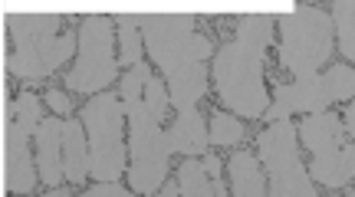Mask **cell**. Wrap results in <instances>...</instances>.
I'll list each match as a JSON object with an SVG mask.
<instances>
[{"label":"cell","mask_w":355,"mask_h":197,"mask_svg":"<svg viewBox=\"0 0 355 197\" xmlns=\"http://www.w3.org/2000/svg\"><path fill=\"white\" fill-rule=\"evenodd\" d=\"M270 43H273V13H250L237 24L234 40L224 43L214 56L217 96L241 119H260L270 109V92L263 83Z\"/></svg>","instance_id":"obj_1"},{"label":"cell","mask_w":355,"mask_h":197,"mask_svg":"<svg viewBox=\"0 0 355 197\" xmlns=\"http://www.w3.org/2000/svg\"><path fill=\"white\" fill-rule=\"evenodd\" d=\"M60 13L50 10H20L7 17V30L13 33V56L7 69L20 79H43L63 66L79 46V33L60 37Z\"/></svg>","instance_id":"obj_2"},{"label":"cell","mask_w":355,"mask_h":197,"mask_svg":"<svg viewBox=\"0 0 355 197\" xmlns=\"http://www.w3.org/2000/svg\"><path fill=\"white\" fill-rule=\"evenodd\" d=\"M332 17L316 7H293L279 17V66L296 79L316 76L332 56Z\"/></svg>","instance_id":"obj_3"},{"label":"cell","mask_w":355,"mask_h":197,"mask_svg":"<svg viewBox=\"0 0 355 197\" xmlns=\"http://www.w3.org/2000/svg\"><path fill=\"white\" fill-rule=\"evenodd\" d=\"M83 125L89 138V174L99 185H112L125 171V105L112 92H99L83 105Z\"/></svg>","instance_id":"obj_4"},{"label":"cell","mask_w":355,"mask_h":197,"mask_svg":"<svg viewBox=\"0 0 355 197\" xmlns=\"http://www.w3.org/2000/svg\"><path fill=\"white\" fill-rule=\"evenodd\" d=\"M141 40L165 76L204 62L214 53L211 40L194 30V13H141Z\"/></svg>","instance_id":"obj_5"},{"label":"cell","mask_w":355,"mask_h":197,"mask_svg":"<svg viewBox=\"0 0 355 197\" xmlns=\"http://www.w3.org/2000/svg\"><path fill=\"white\" fill-rule=\"evenodd\" d=\"M300 128L286 122H273L263 135L257 138L260 161L270 178V197H316L313 181L306 178V168L300 161Z\"/></svg>","instance_id":"obj_6"},{"label":"cell","mask_w":355,"mask_h":197,"mask_svg":"<svg viewBox=\"0 0 355 197\" xmlns=\"http://www.w3.org/2000/svg\"><path fill=\"white\" fill-rule=\"evenodd\" d=\"M112 20L92 13L79 26V60L66 73V89L69 92H86L99 96L102 89L119 76V62L112 53Z\"/></svg>","instance_id":"obj_7"},{"label":"cell","mask_w":355,"mask_h":197,"mask_svg":"<svg viewBox=\"0 0 355 197\" xmlns=\"http://www.w3.org/2000/svg\"><path fill=\"white\" fill-rule=\"evenodd\" d=\"M128 155H132V161H128L132 191L155 194L165 187L171 145H168V132L162 125L145 122V119L128 122Z\"/></svg>","instance_id":"obj_8"},{"label":"cell","mask_w":355,"mask_h":197,"mask_svg":"<svg viewBox=\"0 0 355 197\" xmlns=\"http://www.w3.org/2000/svg\"><path fill=\"white\" fill-rule=\"evenodd\" d=\"M273 96H277V102L266 109V119H270V122H286L293 112L319 115V112L329 109V102H336L329 73L306 76V79H296V83H277Z\"/></svg>","instance_id":"obj_9"},{"label":"cell","mask_w":355,"mask_h":197,"mask_svg":"<svg viewBox=\"0 0 355 197\" xmlns=\"http://www.w3.org/2000/svg\"><path fill=\"white\" fill-rule=\"evenodd\" d=\"M13 105L7 102V125H3V187L10 194H26L37 185V171L30 161V135L17 128Z\"/></svg>","instance_id":"obj_10"},{"label":"cell","mask_w":355,"mask_h":197,"mask_svg":"<svg viewBox=\"0 0 355 197\" xmlns=\"http://www.w3.org/2000/svg\"><path fill=\"white\" fill-rule=\"evenodd\" d=\"M33 145H37L40 181L50 187H60V181L66 178V171H63V122H60V119H43L40 132L33 135Z\"/></svg>","instance_id":"obj_11"},{"label":"cell","mask_w":355,"mask_h":197,"mask_svg":"<svg viewBox=\"0 0 355 197\" xmlns=\"http://www.w3.org/2000/svg\"><path fill=\"white\" fill-rule=\"evenodd\" d=\"M300 138H303V145L313 151V158H319V155H332V151L345 148V125H343L339 115L319 112V115L303 119V125H300Z\"/></svg>","instance_id":"obj_12"},{"label":"cell","mask_w":355,"mask_h":197,"mask_svg":"<svg viewBox=\"0 0 355 197\" xmlns=\"http://www.w3.org/2000/svg\"><path fill=\"white\" fill-rule=\"evenodd\" d=\"M168 145H171V151H178V155H188V158L207 155L211 132L204 128V119L198 115V109L178 112L175 125L168 128Z\"/></svg>","instance_id":"obj_13"},{"label":"cell","mask_w":355,"mask_h":197,"mask_svg":"<svg viewBox=\"0 0 355 197\" xmlns=\"http://www.w3.org/2000/svg\"><path fill=\"white\" fill-rule=\"evenodd\" d=\"M165 86H168L171 105L178 112H191V109H198L201 96L207 92V73H204L201 62H194V66H184V69L165 76Z\"/></svg>","instance_id":"obj_14"},{"label":"cell","mask_w":355,"mask_h":197,"mask_svg":"<svg viewBox=\"0 0 355 197\" xmlns=\"http://www.w3.org/2000/svg\"><path fill=\"white\" fill-rule=\"evenodd\" d=\"M63 171L73 185L86 181L89 174V138L83 119H66L63 122Z\"/></svg>","instance_id":"obj_15"},{"label":"cell","mask_w":355,"mask_h":197,"mask_svg":"<svg viewBox=\"0 0 355 197\" xmlns=\"http://www.w3.org/2000/svg\"><path fill=\"white\" fill-rule=\"evenodd\" d=\"M306 171L313 174V181L326 187H343L355 178V145H345L332 155H319V158L309 161Z\"/></svg>","instance_id":"obj_16"},{"label":"cell","mask_w":355,"mask_h":197,"mask_svg":"<svg viewBox=\"0 0 355 197\" xmlns=\"http://www.w3.org/2000/svg\"><path fill=\"white\" fill-rule=\"evenodd\" d=\"M227 171L230 185H234V197H266V171L250 151H234Z\"/></svg>","instance_id":"obj_17"},{"label":"cell","mask_w":355,"mask_h":197,"mask_svg":"<svg viewBox=\"0 0 355 197\" xmlns=\"http://www.w3.org/2000/svg\"><path fill=\"white\" fill-rule=\"evenodd\" d=\"M162 197H217V194H214V181L204 171V164L188 158L178 168V181H168L162 187Z\"/></svg>","instance_id":"obj_18"},{"label":"cell","mask_w":355,"mask_h":197,"mask_svg":"<svg viewBox=\"0 0 355 197\" xmlns=\"http://www.w3.org/2000/svg\"><path fill=\"white\" fill-rule=\"evenodd\" d=\"M168 105H171V98H168V86L162 83V79H152L139 105L125 109V119H128V122H135V119H145V122L162 125V119H165Z\"/></svg>","instance_id":"obj_19"},{"label":"cell","mask_w":355,"mask_h":197,"mask_svg":"<svg viewBox=\"0 0 355 197\" xmlns=\"http://www.w3.org/2000/svg\"><path fill=\"white\" fill-rule=\"evenodd\" d=\"M119 66H139L141 62V13H119Z\"/></svg>","instance_id":"obj_20"},{"label":"cell","mask_w":355,"mask_h":197,"mask_svg":"<svg viewBox=\"0 0 355 197\" xmlns=\"http://www.w3.org/2000/svg\"><path fill=\"white\" fill-rule=\"evenodd\" d=\"M332 26L339 33V49L349 60H355V0L332 3Z\"/></svg>","instance_id":"obj_21"},{"label":"cell","mask_w":355,"mask_h":197,"mask_svg":"<svg viewBox=\"0 0 355 197\" xmlns=\"http://www.w3.org/2000/svg\"><path fill=\"white\" fill-rule=\"evenodd\" d=\"M155 76L152 69L145 66V62H139V66H132L125 76H122V105L125 109H132V105H139L141 96H145V89H148V83H152Z\"/></svg>","instance_id":"obj_22"},{"label":"cell","mask_w":355,"mask_h":197,"mask_svg":"<svg viewBox=\"0 0 355 197\" xmlns=\"http://www.w3.org/2000/svg\"><path fill=\"white\" fill-rule=\"evenodd\" d=\"M243 138V125L237 119H230L227 112H211V145H224V148H234L241 145Z\"/></svg>","instance_id":"obj_23"},{"label":"cell","mask_w":355,"mask_h":197,"mask_svg":"<svg viewBox=\"0 0 355 197\" xmlns=\"http://www.w3.org/2000/svg\"><path fill=\"white\" fill-rule=\"evenodd\" d=\"M13 122H17V128L20 132H26V135L33 138L40 132V125H43V112H40V98L33 96V92H24V96L17 98V105H13Z\"/></svg>","instance_id":"obj_24"},{"label":"cell","mask_w":355,"mask_h":197,"mask_svg":"<svg viewBox=\"0 0 355 197\" xmlns=\"http://www.w3.org/2000/svg\"><path fill=\"white\" fill-rule=\"evenodd\" d=\"M46 105H50L56 115H69V109H73V102H69V96H66L63 89H50V92H46Z\"/></svg>","instance_id":"obj_25"},{"label":"cell","mask_w":355,"mask_h":197,"mask_svg":"<svg viewBox=\"0 0 355 197\" xmlns=\"http://www.w3.org/2000/svg\"><path fill=\"white\" fill-rule=\"evenodd\" d=\"M83 197H132V194H128L125 187H119V185L112 181V185H96L92 191H86Z\"/></svg>","instance_id":"obj_26"},{"label":"cell","mask_w":355,"mask_h":197,"mask_svg":"<svg viewBox=\"0 0 355 197\" xmlns=\"http://www.w3.org/2000/svg\"><path fill=\"white\" fill-rule=\"evenodd\" d=\"M201 164H204V171H207V178H211V181H220V174H224V171H220V158H217L214 151H207Z\"/></svg>","instance_id":"obj_27"},{"label":"cell","mask_w":355,"mask_h":197,"mask_svg":"<svg viewBox=\"0 0 355 197\" xmlns=\"http://www.w3.org/2000/svg\"><path fill=\"white\" fill-rule=\"evenodd\" d=\"M345 128L352 132V138H355V98L349 102V109H345Z\"/></svg>","instance_id":"obj_28"},{"label":"cell","mask_w":355,"mask_h":197,"mask_svg":"<svg viewBox=\"0 0 355 197\" xmlns=\"http://www.w3.org/2000/svg\"><path fill=\"white\" fill-rule=\"evenodd\" d=\"M46 197H73V194H69V191H63V187H53Z\"/></svg>","instance_id":"obj_29"},{"label":"cell","mask_w":355,"mask_h":197,"mask_svg":"<svg viewBox=\"0 0 355 197\" xmlns=\"http://www.w3.org/2000/svg\"><path fill=\"white\" fill-rule=\"evenodd\" d=\"M214 194H217V197H224V181H214Z\"/></svg>","instance_id":"obj_30"},{"label":"cell","mask_w":355,"mask_h":197,"mask_svg":"<svg viewBox=\"0 0 355 197\" xmlns=\"http://www.w3.org/2000/svg\"><path fill=\"white\" fill-rule=\"evenodd\" d=\"M349 197H355V191H352V194H349Z\"/></svg>","instance_id":"obj_31"}]
</instances>
